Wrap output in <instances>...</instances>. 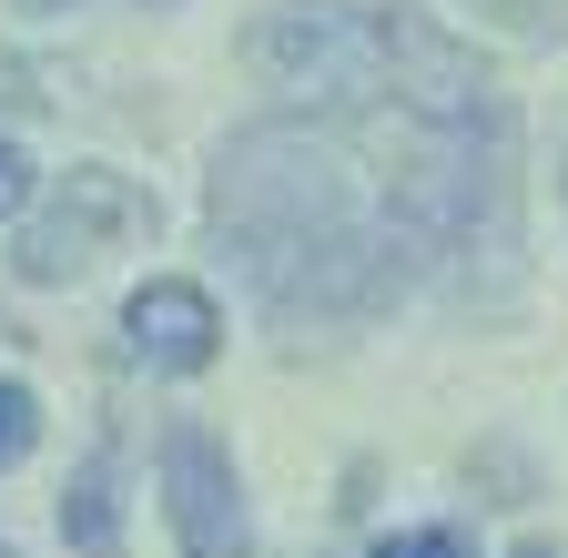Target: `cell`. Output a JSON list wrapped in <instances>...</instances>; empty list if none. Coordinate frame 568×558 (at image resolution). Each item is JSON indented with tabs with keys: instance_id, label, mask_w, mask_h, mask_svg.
<instances>
[{
	"instance_id": "6",
	"label": "cell",
	"mask_w": 568,
	"mask_h": 558,
	"mask_svg": "<svg viewBox=\"0 0 568 558\" xmlns=\"http://www.w3.org/2000/svg\"><path fill=\"white\" fill-rule=\"evenodd\" d=\"M31 447H41V396L21 376H0V467H21Z\"/></svg>"
},
{
	"instance_id": "9",
	"label": "cell",
	"mask_w": 568,
	"mask_h": 558,
	"mask_svg": "<svg viewBox=\"0 0 568 558\" xmlns=\"http://www.w3.org/2000/svg\"><path fill=\"white\" fill-rule=\"evenodd\" d=\"M21 11H61V0H21Z\"/></svg>"
},
{
	"instance_id": "10",
	"label": "cell",
	"mask_w": 568,
	"mask_h": 558,
	"mask_svg": "<svg viewBox=\"0 0 568 558\" xmlns=\"http://www.w3.org/2000/svg\"><path fill=\"white\" fill-rule=\"evenodd\" d=\"M518 558H558V548H518Z\"/></svg>"
},
{
	"instance_id": "3",
	"label": "cell",
	"mask_w": 568,
	"mask_h": 558,
	"mask_svg": "<svg viewBox=\"0 0 568 558\" xmlns=\"http://www.w3.org/2000/svg\"><path fill=\"white\" fill-rule=\"evenodd\" d=\"M163 498H173V538L183 558H244V498H234V457L203 427H163Z\"/></svg>"
},
{
	"instance_id": "11",
	"label": "cell",
	"mask_w": 568,
	"mask_h": 558,
	"mask_svg": "<svg viewBox=\"0 0 568 558\" xmlns=\"http://www.w3.org/2000/svg\"><path fill=\"white\" fill-rule=\"evenodd\" d=\"M0 558H21V548H0Z\"/></svg>"
},
{
	"instance_id": "5",
	"label": "cell",
	"mask_w": 568,
	"mask_h": 558,
	"mask_svg": "<svg viewBox=\"0 0 568 558\" xmlns=\"http://www.w3.org/2000/svg\"><path fill=\"white\" fill-rule=\"evenodd\" d=\"M61 538L82 558H122V508H112V447L82 457V477L61 487Z\"/></svg>"
},
{
	"instance_id": "8",
	"label": "cell",
	"mask_w": 568,
	"mask_h": 558,
	"mask_svg": "<svg viewBox=\"0 0 568 558\" xmlns=\"http://www.w3.org/2000/svg\"><path fill=\"white\" fill-rule=\"evenodd\" d=\"M31 193H41V183H31L21 143H0V224H21V214H31Z\"/></svg>"
},
{
	"instance_id": "7",
	"label": "cell",
	"mask_w": 568,
	"mask_h": 558,
	"mask_svg": "<svg viewBox=\"0 0 568 558\" xmlns=\"http://www.w3.org/2000/svg\"><path fill=\"white\" fill-rule=\"evenodd\" d=\"M376 558H477L467 528H416V538H376Z\"/></svg>"
},
{
	"instance_id": "1",
	"label": "cell",
	"mask_w": 568,
	"mask_h": 558,
	"mask_svg": "<svg viewBox=\"0 0 568 558\" xmlns=\"http://www.w3.org/2000/svg\"><path fill=\"white\" fill-rule=\"evenodd\" d=\"M416 112L355 102L325 122H254L213 163V234L244 285L284 315H376L406 274H426L416 234Z\"/></svg>"
},
{
	"instance_id": "4",
	"label": "cell",
	"mask_w": 568,
	"mask_h": 558,
	"mask_svg": "<svg viewBox=\"0 0 568 558\" xmlns=\"http://www.w3.org/2000/svg\"><path fill=\"white\" fill-rule=\"evenodd\" d=\"M122 335H132V356H142V366L193 376V366H213V345H224V315H213L203 285H183V274H153V285L122 305Z\"/></svg>"
},
{
	"instance_id": "2",
	"label": "cell",
	"mask_w": 568,
	"mask_h": 558,
	"mask_svg": "<svg viewBox=\"0 0 568 558\" xmlns=\"http://www.w3.org/2000/svg\"><path fill=\"white\" fill-rule=\"evenodd\" d=\"M153 224H163V214H153V193H142L132 173L82 163V173H61V183H51V203L21 224L11 264H21V285H71V274H92L112 244H142Z\"/></svg>"
}]
</instances>
